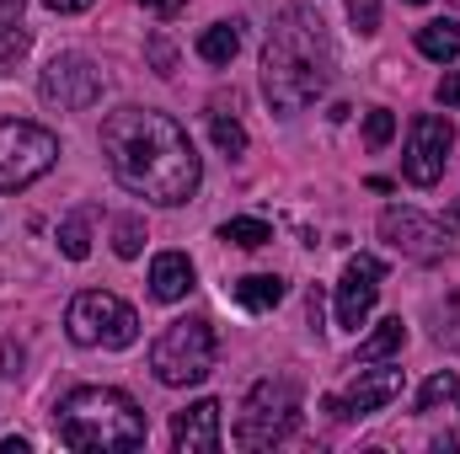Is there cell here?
<instances>
[{"mask_svg":"<svg viewBox=\"0 0 460 454\" xmlns=\"http://www.w3.org/2000/svg\"><path fill=\"white\" fill-rule=\"evenodd\" d=\"M102 150H108V166L113 177L150 198V204H188L204 182V166H199V150L188 139V128L177 118L155 113V108H118L102 118Z\"/></svg>","mask_w":460,"mask_h":454,"instance_id":"1","label":"cell"},{"mask_svg":"<svg viewBox=\"0 0 460 454\" xmlns=\"http://www.w3.org/2000/svg\"><path fill=\"white\" fill-rule=\"evenodd\" d=\"M332 86V38L311 5H289L262 43V92L273 113H300Z\"/></svg>","mask_w":460,"mask_h":454,"instance_id":"2","label":"cell"},{"mask_svg":"<svg viewBox=\"0 0 460 454\" xmlns=\"http://www.w3.org/2000/svg\"><path fill=\"white\" fill-rule=\"evenodd\" d=\"M54 433L70 450L118 454V450H139L145 444V417L113 385H81V390H70L54 406Z\"/></svg>","mask_w":460,"mask_h":454,"instance_id":"3","label":"cell"},{"mask_svg":"<svg viewBox=\"0 0 460 454\" xmlns=\"http://www.w3.org/2000/svg\"><path fill=\"white\" fill-rule=\"evenodd\" d=\"M300 433V390L295 380H257L241 417H235V444L241 450H273Z\"/></svg>","mask_w":460,"mask_h":454,"instance_id":"4","label":"cell"},{"mask_svg":"<svg viewBox=\"0 0 460 454\" xmlns=\"http://www.w3.org/2000/svg\"><path fill=\"white\" fill-rule=\"evenodd\" d=\"M150 369H155V380L172 385V390L209 380V369H215V332H209V321H204V316L172 321V327L155 337V347H150Z\"/></svg>","mask_w":460,"mask_h":454,"instance_id":"5","label":"cell"},{"mask_svg":"<svg viewBox=\"0 0 460 454\" xmlns=\"http://www.w3.org/2000/svg\"><path fill=\"white\" fill-rule=\"evenodd\" d=\"M65 332H70V342H81V347H134L139 316H134L128 300H118L108 289H86V294L70 300Z\"/></svg>","mask_w":460,"mask_h":454,"instance_id":"6","label":"cell"},{"mask_svg":"<svg viewBox=\"0 0 460 454\" xmlns=\"http://www.w3.org/2000/svg\"><path fill=\"white\" fill-rule=\"evenodd\" d=\"M59 161V139L38 123H22V118H5L0 123V193H22L32 188L38 177H49Z\"/></svg>","mask_w":460,"mask_h":454,"instance_id":"7","label":"cell"},{"mask_svg":"<svg viewBox=\"0 0 460 454\" xmlns=\"http://www.w3.org/2000/svg\"><path fill=\"white\" fill-rule=\"evenodd\" d=\"M450 144H456V128H450V118H439V113H418V118H412L407 155H402V171H407V182H412V188H434V182L445 177Z\"/></svg>","mask_w":460,"mask_h":454,"instance_id":"8","label":"cell"},{"mask_svg":"<svg viewBox=\"0 0 460 454\" xmlns=\"http://www.w3.org/2000/svg\"><path fill=\"white\" fill-rule=\"evenodd\" d=\"M380 235L412 262H445V251H450V230L439 220H429V214H418V209H385Z\"/></svg>","mask_w":460,"mask_h":454,"instance_id":"9","label":"cell"},{"mask_svg":"<svg viewBox=\"0 0 460 454\" xmlns=\"http://www.w3.org/2000/svg\"><path fill=\"white\" fill-rule=\"evenodd\" d=\"M43 97L54 102V108H70V113H81V108H92L97 97H102V75H97V65L86 59V54H59V59H49V70H43Z\"/></svg>","mask_w":460,"mask_h":454,"instance_id":"10","label":"cell"},{"mask_svg":"<svg viewBox=\"0 0 460 454\" xmlns=\"http://www.w3.org/2000/svg\"><path fill=\"white\" fill-rule=\"evenodd\" d=\"M402 385H407L402 369H358V380L348 385L343 396H327L322 406H327L338 423H353V417H369V412L391 406V401L402 396Z\"/></svg>","mask_w":460,"mask_h":454,"instance_id":"11","label":"cell"},{"mask_svg":"<svg viewBox=\"0 0 460 454\" xmlns=\"http://www.w3.org/2000/svg\"><path fill=\"white\" fill-rule=\"evenodd\" d=\"M380 278H385V267L375 262V257H348L343 262V278H338V327L348 332H358L364 321H369V310H375V300H380Z\"/></svg>","mask_w":460,"mask_h":454,"instance_id":"12","label":"cell"},{"mask_svg":"<svg viewBox=\"0 0 460 454\" xmlns=\"http://www.w3.org/2000/svg\"><path fill=\"white\" fill-rule=\"evenodd\" d=\"M220 401H193L188 412L172 417V450L177 454H220L226 428H220Z\"/></svg>","mask_w":460,"mask_h":454,"instance_id":"13","label":"cell"},{"mask_svg":"<svg viewBox=\"0 0 460 454\" xmlns=\"http://www.w3.org/2000/svg\"><path fill=\"white\" fill-rule=\"evenodd\" d=\"M188 289H193V262H188L182 251H161V257L150 262V294L172 305V300H182Z\"/></svg>","mask_w":460,"mask_h":454,"instance_id":"14","label":"cell"},{"mask_svg":"<svg viewBox=\"0 0 460 454\" xmlns=\"http://www.w3.org/2000/svg\"><path fill=\"white\" fill-rule=\"evenodd\" d=\"M226 294L241 310H273L284 300V278L279 273H246V278H230Z\"/></svg>","mask_w":460,"mask_h":454,"instance_id":"15","label":"cell"},{"mask_svg":"<svg viewBox=\"0 0 460 454\" xmlns=\"http://www.w3.org/2000/svg\"><path fill=\"white\" fill-rule=\"evenodd\" d=\"M418 54H423V59H434V65L460 59V22H456V16L423 22V27H418Z\"/></svg>","mask_w":460,"mask_h":454,"instance_id":"16","label":"cell"},{"mask_svg":"<svg viewBox=\"0 0 460 454\" xmlns=\"http://www.w3.org/2000/svg\"><path fill=\"white\" fill-rule=\"evenodd\" d=\"M402 347H407V321L391 316V321H380L369 337L358 342V363H385V358H396Z\"/></svg>","mask_w":460,"mask_h":454,"instance_id":"17","label":"cell"},{"mask_svg":"<svg viewBox=\"0 0 460 454\" xmlns=\"http://www.w3.org/2000/svg\"><path fill=\"white\" fill-rule=\"evenodd\" d=\"M418 412L423 417H434V412H460V374H434V380H423V390H418Z\"/></svg>","mask_w":460,"mask_h":454,"instance_id":"18","label":"cell"},{"mask_svg":"<svg viewBox=\"0 0 460 454\" xmlns=\"http://www.w3.org/2000/svg\"><path fill=\"white\" fill-rule=\"evenodd\" d=\"M241 54V27L235 22H215L204 38H199V59L204 65H230Z\"/></svg>","mask_w":460,"mask_h":454,"instance_id":"19","label":"cell"},{"mask_svg":"<svg viewBox=\"0 0 460 454\" xmlns=\"http://www.w3.org/2000/svg\"><path fill=\"white\" fill-rule=\"evenodd\" d=\"M59 251H65L70 262H86V257H92V214H70V220L59 225Z\"/></svg>","mask_w":460,"mask_h":454,"instance_id":"20","label":"cell"},{"mask_svg":"<svg viewBox=\"0 0 460 454\" xmlns=\"http://www.w3.org/2000/svg\"><path fill=\"white\" fill-rule=\"evenodd\" d=\"M220 240L257 251V246H268V240H273V225H268V220H226V225H220Z\"/></svg>","mask_w":460,"mask_h":454,"instance_id":"21","label":"cell"},{"mask_svg":"<svg viewBox=\"0 0 460 454\" xmlns=\"http://www.w3.org/2000/svg\"><path fill=\"white\" fill-rule=\"evenodd\" d=\"M434 342L439 347H450V353H460V289L434 310Z\"/></svg>","mask_w":460,"mask_h":454,"instance_id":"22","label":"cell"},{"mask_svg":"<svg viewBox=\"0 0 460 454\" xmlns=\"http://www.w3.org/2000/svg\"><path fill=\"white\" fill-rule=\"evenodd\" d=\"M113 251L123 257V262L145 251V220H139V214H123V220L113 225Z\"/></svg>","mask_w":460,"mask_h":454,"instance_id":"23","label":"cell"},{"mask_svg":"<svg viewBox=\"0 0 460 454\" xmlns=\"http://www.w3.org/2000/svg\"><path fill=\"white\" fill-rule=\"evenodd\" d=\"M209 134H215V144H220V150H226V155H241V150H246V128H241V123H235V118H209Z\"/></svg>","mask_w":460,"mask_h":454,"instance_id":"24","label":"cell"},{"mask_svg":"<svg viewBox=\"0 0 460 454\" xmlns=\"http://www.w3.org/2000/svg\"><path fill=\"white\" fill-rule=\"evenodd\" d=\"M391 134H396V118L385 113V108H369V118H364V144L369 150H385Z\"/></svg>","mask_w":460,"mask_h":454,"instance_id":"25","label":"cell"},{"mask_svg":"<svg viewBox=\"0 0 460 454\" xmlns=\"http://www.w3.org/2000/svg\"><path fill=\"white\" fill-rule=\"evenodd\" d=\"M150 65H155V75H172V70H177V48H172V38H166V32H155V38H150Z\"/></svg>","mask_w":460,"mask_h":454,"instance_id":"26","label":"cell"},{"mask_svg":"<svg viewBox=\"0 0 460 454\" xmlns=\"http://www.w3.org/2000/svg\"><path fill=\"white\" fill-rule=\"evenodd\" d=\"M348 22L358 32H375L380 27V0H348Z\"/></svg>","mask_w":460,"mask_h":454,"instance_id":"27","label":"cell"},{"mask_svg":"<svg viewBox=\"0 0 460 454\" xmlns=\"http://www.w3.org/2000/svg\"><path fill=\"white\" fill-rule=\"evenodd\" d=\"M22 48H27V38H22L16 27H0V65H5V59H16Z\"/></svg>","mask_w":460,"mask_h":454,"instance_id":"28","label":"cell"},{"mask_svg":"<svg viewBox=\"0 0 460 454\" xmlns=\"http://www.w3.org/2000/svg\"><path fill=\"white\" fill-rule=\"evenodd\" d=\"M139 5H145L150 16H161V22H172V16H177V11H182L188 0H139Z\"/></svg>","mask_w":460,"mask_h":454,"instance_id":"29","label":"cell"},{"mask_svg":"<svg viewBox=\"0 0 460 454\" xmlns=\"http://www.w3.org/2000/svg\"><path fill=\"white\" fill-rule=\"evenodd\" d=\"M439 102H445V108H460V70H450V75L439 81Z\"/></svg>","mask_w":460,"mask_h":454,"instance_id":"30","label":"cell"},{"mask_svg":"<svg viewBox=\"0 0 460 454\" xmlns=\"http://www.w3.org/2000/svg\"><path fill=\"white\" fill-rule=\"evenodd\" d=\"M22 11H27V0H0V27H16Z\"/></svg>","mask_w":460,"mask_h":454,"instance_id":"31","label":"cell"},{"mask_svg":"<svg viewBox=\"0 0 460 454\" xmlns=\"http://www.w3.org/2000/svg\"><path fill=\"white\" fill-rule=\"evenodd\" d=\"M49 11H59V16H75V11H92L97 0H43Z\"/></svg>","mask_w":460,"mask_h":454,"instance_id":"32","label":"cell"},{"mask_svg":"<svg viewBox=\"0 0 460 454\" xmlns=\"http://www.w3.org/2000/svg\"><path fill=\"white\" fill-rule=\"evenodd\" d=\"M445 230H456V235H460V198L445 209Z\"/></svg>","mask_w":460,"mask_h":454,"instance_id":"33","label":"cell"},{"mask_svg":"<svg viewBox=\"0 0 460 454\" xmlns=\"http://www.w3.org/2000/svg\"><path fill=\"white\" fill-rule=\"evenodd\" d=\"M0 454H27V439H0Z\"/></svg>","mask_w":460,"mask_h":454,"instance_id":"34","label":"cell"},{"mask_svg":"<svg viewBox=\"0 0 460 454\" xmlns=\"http://www.w3.org/2000/svg\"><path fill=\"white\" fill-rule=\"evenodd\" d=\"M407 5H423V0H407Z\"/></svg>","mask_w":460,"mask_h":454,"instance_id":"35","label":"cell"},{"mask_svg":"<svg viewBox=\"0 0 460 454\" xmlns=\"http://www.w3.org/2000/svg\"><path fill=\"white\" fill-rule=\"evenodd\" d=\"M456 5H460V0H456Z\"/></svg>","mask_w":460,"mask_h":454,"instance_id":"36","label":"cell"}]
</instances>
